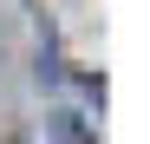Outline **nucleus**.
Wrapping results in <instances>:
<instances>
[{"mask_svg": "<svg viewBox=\"0 0 150 144\" xmlns=\"http://www.w3.org/2000/svg\"><path fill=\"white\" fill-rule=\"evenodd\" d=\"M0 144H7V138H0Z\"/></svg>", "mask_w": 150, "mask_h": 144, "instance_id": "nucleus-1", "label": "nucleus"}]
</instances>
